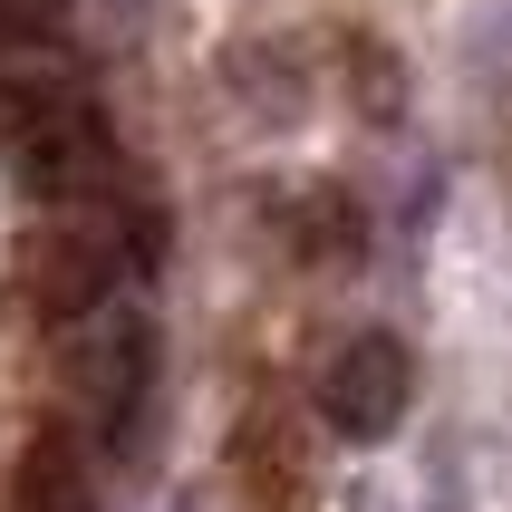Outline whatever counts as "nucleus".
<instances>
[{
	"mask_svg": "<svg viewBox=\"0 0 512 512\" xmlns=\"http://www.w3.org/2000/svg\"><path fill=\"white\" fill-rule=\"evenodd\" d=\"M0 145H10V165H20L29 194H58V203L87 194V184H107V165H116L107 107L68 68H29V78L0 87Z\"/></svg>",
	"mask_w": 512,
	"mask_h": 512,
	"instance_id": "nucleus-1",
	"label": "nucleus"
},
{
	"mask_svg": "<svg viewBox=\"0 0 512 512\" xmlns=\"http://www.w3.org/2000/svg\"><path fill=\"white\" fill-rule=\"evenodd\" d=\"M68 377H78V397L107 416V435L136 426L145 387H155V329H145L136 310H97L68 329Z\"/></svg>",
	"mask_w": 512,
	"mask_h": 512,
	"instance_id": "nucleus-2",
	"label": "nucleus"
},
{
	"mask_svg": "<svg viewBox=\"0 0 512 512\" xmlns=\"http://www.w3.org/2000/svg\"><path fill=\"white\" fill-rule=\"evenodd\" d=\"M406 397H416V358H406L387 329H368V339L339 348V368H329V387H319V416H329L348 445H377V435H397Z\"/></svg>",
	"mask_w": 512,
	"mask_h": 512,
	"instance_id": "nucleus-3",
	"label": "nucleus"
},
{
	"mask_svg": "<svg viewBox=\"0 0 512 512\" xmlns=\"http://www.w3.org/2000/svg\"><path fill=\"white\" fill-rule=\"evenodd\" d=\"M97 503V474H87L78 435H39L20 464V512H87Z\"/></svg>",
	"mask_w": 512,
	"mask_h": 512,
	"instance_id": "nucleus-4",
	"label": "nucleus"
},
{
	"mask_svg": "<svg viewBox=\"0 0 512 512\" xmlns=\"http://www.w3.org/2000/svg\"><path fill=\"white\" fill-rule=\"evenodd\" d=\"M68 0H0V39H29V29H58Z\"/></svg>",
	"mask_w": 512,
	"mask_h": 512,
	"instance_id": "nucleus-5",
	"label": "nucleus"
}]
</instances>
